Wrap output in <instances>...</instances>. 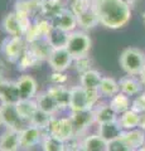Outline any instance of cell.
Instances as JSON below:
<instances>
[{
	"label": "cell",
	"instance_id": "6da1fadb",
	"mask_svg": "<svg viewBox=\"0 0 145 151\" xmlns=\"http://www.w3.org/2000/svg\"><path fill=\"white\" fill-rule=\"evenodd\" d=\"M93 9L102 27L121 29L131 19V8L125 0H95Z\"/></svg>",
	"mask_w": 145,
	"mask_h": 151
},
{
	"label": "cell",
	"instance_id": "7a4b0ae2",
	"mask_svg": "<svg viewBox=\"0 0 145 151\" xmlns=\"http://www.w3.org/2000/svg\"><path fill=\"white\" fill-rule=\"evenodd\" d=\"M120 65L129 76H139L145 69V53L134 47L126 48L120 55Z\"/></svg>",
	"mask_w": 145,
	"mask_h": 151
},
{
	"label": "cell",
	"instance_id": "3957f363",
	"mask_svg": "<svg viewBox=\"0 0 145 151\" xmlns=\"http://www.w3.org/2000/svg\"><path fill=\"white\" fill-rule=\"evenodd\" d=\"M66 49L73 57V59L87 55L91 49L90 37L87 35V33L82 30H74L72 33H69Z\"/></svg>",
	"mask_w": 145,
	"mask_h": 151
},
{
	"label": "cell",
	"instance_id": "277c9868",
	"mask_svg": "<svg viewBox=\"0 0 145 151\" xmlns=\"http://www.w3.org/2000/svg\"><path fill=\"white\" fill-rule=\"evenodd\" d=\"M47 134H50L58 137L61 140H63L64 142L72 140L73 137H76V134H74V129L72 125L71 119L68 117H53L52 122L47 130Z\"/></svg>",
	"mask_w": 145,
	"mask_h": 151
},
{
	"label": "cell",
	"instance_id": "5b68a950",
	"mask_svg": "<svg viewBox=\"0 0 145 151\" xmlns=\"http://www.w3.org/2000/svg\"><path fill=\"white\" fill-rule=\"evenodd\" d=\"M25 43L27 42L24 39V37H8L3 42L1 53L6 58L8 62L17 64L23 54V52L27 48Z\"/></svg>",
	"mask_w": 145,
	"mask_h": 151
},
{
	"label": "cell",
	"instance_id": "8992f818",
	"mask_svg": "<svg viewBox=\"0 0 145 151\" xmlns=\"http://www.w3.org/2000/svg\"><path fill=\"white\" fill-rule=\"evenodd\" d=\"M0 113H1L3 125L6 126V129L15 130L18 132H20L27 126V121L20 117L15 105H12V103H1V105H0Z\"/></svg>",
	"mask_w": 145,
	"mask_h": 151
},
{
	"label": "cell",
	"instance_id": "52a82bcc",
	"mask_svg": "<svg viewBox=\"0 0 145 151\" xmlns=\"http://www.w3.org/2000/svg\"><path fill=\"white\" fill-rule=\"evenodd\" d=\"M69 119L72 121L74 134L76 136L83 134L87 129H90L95 122V115L93 110H81V111H71Z\"/></svg>",
	"mask_w": 145,
	"mask_h": 151
},
{
	"label": "cell",
	"instance_id": "ba28073f",
	"mask_svg": "<svg viewBox=\"0 0 145 151\" xmlns=\"http://www.w3.org/2000/svg\"><path fill=\"white\" fill-rule=\"evenodd\" d=\"M48 63L53 70L64 72L73 63V57L69 54V52L66 48L53 49L48 58Z\"/></svg>",
	"mask_w": 145,
	"mask_h": 151
},
{
	"label": "cell",
	"instance_id": "9c48e42d",
	"mask_svg": "<svg viewBox=\"0 0 145 151\" xmlns=\"http://www.w3.org/2000/svg\"><path fill=\"white\" fill-rule=\"evenodd\" d=\"M44 135H45V132L43 130H40L33 125H27L24 129L19 132L20 147L30 149V147H33V146L38 145L39 142H42Z\"/></svg>",
	"mask_w": 145,
	"mask_h": 151
},
{
	"label": "cell",
	"instance_id": "30bf717a",
	"mask_svg": "<svg viewBox=\"0 0 145 151\" xmlns=\"http://www.w3.org/2000/svg\"><path fill=\"white\" fill-rule=\"evenodd\" d=\"M52 25L53 28H58V29L67 32V33H72L76 29L77 24V18L76 15L71 12L69 8H64L57 17H54L52 20Z\"/></svg>",
	"mask_w": 145,
	"mask_h": 151
},
{
	"label": "cell",
	"instance_id": "8fae6325",
	"mask_svg": "<svg viewBox=\"0 0 145 151\" xmlns=\"http://www.w3.org/2000/svg\"><path fill=\"white\" fill-rule=\"evenodd\" d=\"M71 93V103H69V112L71 111H81V110H91L88 105L87 91L81 84L69 88Z\"/></svg>",
	"mask_w": 145,
	"mask_h": 151
},
{
	"label": "cell",
	"instance_id": "7c38bea8",
	"mask_svg": "<svg viewBox=\"0 0 145 151\" xmlns=\"http://www.w3.org/2000/svg\"><path fill=\"white\" fill-rule=\"evenodd\" d=\"M19 100L20 94L17 82H10L4 78H0V102L15 105Z\"/></svg>",
	"mask_w": 145,
	"mask_h": 151
},
{
	"label": "cell",
	"instance_id": "4fadbf2b",
	"mask_svg": "<svg viewBox=\"0 0 145 151\" xmlns=\"http://www.w3.org/2000/svg\"><path fill=\"white\" fill-rule=\"evenodd\" d=\"M17 86L19 89L20 100H33L37 97V91H38V84L37 81L28 74H23L17 81Z\"/></svg>",
	"mask_w": 145,
	"mask_h": 151
},
{
	"label": "cell",
	"instance_id": "5bb4252c",
	"mask_svg": "<svg viewBox=\"0 0 145 151\" xmlns=\"http://www.w3.org/2000/svg\"><path fill=\"white\" fill-rule=\"evenodd\" d=\"M53 100L57 103L59 111L69 110V103H71V93L69 89L66 88L63 84H52L48 89H47Z\"/></svg>",
	"mask_w": 145,
	"mask_h": 151
},
{
	"label": "cell",
	"instance_id": "9a60e30c",
	"mask_svg": "<svg viewBox=\"0 0 145 151\" xmlns=\"http://www.w3.org/2000/svg\"><path fill=\"white\" fill-rule=\"evenodd\" d=\"M119 84L120 92H123L129 97H135L140 92L144 91V86L138 76H124V77L120 78Z\"/></svg>",
	"mask_w": 145,
	"mask_h": 151
},
{
	"label": "cell",
	"instance_id": "2e32d148",
	"mask_svg": "<svg viewBox=\"0 0 145 151\" xmlns=\"http://www.w3.org/2000/svg\"><path fill=\"white\" fill-rule=\"evenodd\" d=\"M20 149V136L15 130L6 129L0 136V151H18Z\"/></svg>",
	"mask_w": 145,
	"mask_h": 151
},
{
	"label": "cell",
	"instance_id": "e0dca14e",
	"mask_svg": "<svg viewBox=\"0 0 145 151\" xmlns=\"http://www.w3.org/2000/svg\"><path fill=\"white\" fill-rule=\"evenodd\" d=\"M120 139L123 140L131 150L136 151L145 144V132L140 129V127L134 129V130L123 131Z\"/></svg>",
	"mask_w": 145,
	"mask_h": 151
},
{
	"label": "cell",
	"instance_id": "ac0fdd59",
	"mask_svg": "<svg viewBox=\"0 0 145 151\" xmlns=\"http://www.w3.org/2000/svg\"><path fill=\"white\" fill-rule=\"evenodd\" d=\"M123 129L118 121H112V122H106V124L99 125L97 129V134H99L106 142H111L114 140H118L121 137L123 134Z\"/></svg>",
	"mask_w": 145,
	"mask_h": 151
},
{
	"label": "cell",
	"instance_id": "d6986e66",
	"mask_svg": "<svg viewBox=\"0 0 145 151\" xmlns=\"http://www.w3.org/2000/svg\"><path fill=\"white\" fill-rule=\"evenodd\" d=\"M93 115H95V122L97 125L118 121V119H119L118 113L112 110V107L110 106L109 102L96 105V107L93 108Z\"/></svg>",
	"mask_w": 145,
	"mask_h": 151
},
{
	"label": "cell",
	"instance_id": "ffe728a7",
	"mask_svg": "<svg viewBox=\"0 0 145 151\" xmlns=\"http://www.w3.org/2000/svg\"><path fill=\"white\" fill-rule=\"evenodd\" d=\"M3 29L8 34V37H24L20 23L17 18L15 12L8 13L3 19Z\"/></svg>",
	"mask_w": 145,
	"mask_h": 151
},
{
	"label": "cell",
	"instance_id": "44dd1931",
	"mask_svg": "<svg viewBox=\"0 0 145 151\" xmlns=\"http://www.w3.org/2000/svg\"><path fill=\"white\" fill-rule=\"evenodd\" d=\"M66 8L63 5L62 0H42L39 13L43 15V18L52 20L54 17H57L58 14Z\"/></svg>",
	"mask_w": 145,
	"mask_h": 151
},
{
	"label": "cell",
	"instance_id": "7402d4cb",
	"mask_svg": "<svg viewBox=\"0 0 145 151\" xmlns=\"http://www.w3.org/2000/svg\"><path fill=\"white\" fill-rule=\"evenodd\" d=\"M28 48L29 50L35 55V58H38L39 60H48L50 53H52L53 48L50 47V44L48 43V40L45 38H42V39H38L33 42V43H29L28 44Z\"/></svg>",
	"mask_w": 145,
	"mask_h": 151
},
{
	"label": "cell",
	"instance_id": "603a6c76",
	"mask_svg": "<svg viewBox=\"0 0 145 151\" xmlns=\"http://www.w3.org/2000/svg\"><path fill=\"white\" fill-rule=\"evenodd\" d=\"M118 122L120 124L121 129H123L124 131L138 129V127L140 126V122H141V115L130 108L129 111L121 113V115L119 116V119H118Z\"/></svg>",
	"mask_w": 145,
	"mask_h": 151
},
{
	"label": "cell",
	"instance_id": "cb8c5ba5",
	"mask_svg": "<svg viewBox=\"0 0 145 151\" xmlns=\"http://www.w3.org/2000/svg\"><path fill=\"white\" fill-rule=\"evenodd\" d=\"M77 18V24L79 28H82L83 30H90L93 29L96 25L100 24L99 18H97V14L93 9V4L90 9H87L86 12L81 13L79 15L76 17Z\"/></svg>",
	"mask_w": 145,
	"mask_h": 151
},
{
	"label": "cell",
	"instance_id": "d4e9b609",
	"mask_svg": "<svg viewBox=\"0 0 145 151\" xmlns=\"http://www.w3.org/2000/svg\"><path fill=\"white\" fill-rule=\"evenodd\" d=\"M35 102H37V106H38V110L44 111V112L49 113V115H52V116H56V113L59 112V108L57 106V103H56L53 97L50 96L47 91L39 93L35 98Z\"/></svg>",
	"mask_w": 145,
	"mask_h": 151
},
{
	"label": "cell",
	"instance_id": "484cf974",
	"mask_svg": "<svg viewBox=\"0 0 145 151\" xmlns=\"http://www.w3.org/2000/svg\"><path fill=\"white\" fill-rule=\"evenodd\" d=\"M102 81V74L96 69H90L79 76V84L85 89H99Z\"/></svg>",
	"mask_w": 145,
	"mask_h": 151
},
{
	"label": "cell",
	"instance_id": "4316f807",
	"mask_svg": "<svg viewBox=\"0 0 145 151\" xmlns=\"http://www.w3.org/2000/svg\"><path fill=\"white\" fill-rule=\"evenodd\" d=\"M82 150L83 151H106L107 142L99 134H92L86 136L82 140Z\"/></svg>",
	"mask_w": 145,
	"mask_h": 151
},
{
	"label": "cell",
	"instance_id": "83f0119b",
	"mask_svg": "<svg viewBox=\"0 0 145 151\" xmlns=\"http://www.w3.org/2000/svg\"><path fill=\"white\" fill-rule=\"evenodd\" d=\"M131 101H133L131 97L126 96L123 92H119L118 94H115L114 97L110 98L109 103L112 107V110L118 113V116H120L121 113L129 111L131 108Z\"/></svg>",
	"mask_w": 145,
	"mask_h": 151
},
{
	"label": "cell",
	"instance_id": "f1b7e54d",
	"mask_svg": "<svg viewBox=\"0 0 145 151\" xmlns=\"http://www.w3.org/2000/svg\"><path fill=\"white\" fill-rule=\"evenodd\" d=\"M99 92L101 94V97L110 100L111 97H114L115 94H118L120 92L119 81H116L112 77H102V81L99 87Z\"/></svg>",
	"mask_w": 145,
	"mask_h": 151
},
{
	"label": "cell",
	"instance_id": "f546056e",
	"mask_svg": "<svg viewBox=\"0 0 145 151\" xmlns=\"http://www.w3.org/2000/svg\"><path fill=\"white\" fill-rule=\"evenodd\" d=\"M68 37L69 33L61 30L58 28H52V30H50V33L45 39L48 40V43L53 49H59V48H66Z\"/></svg>",
	"mask_w": 145,
	"mask_h": 151
},
{
	"label": "cell",
	"instance_id": "4dcf8cb0",
	"mask_svg": "<svg viewBox=\"0 0 145 151\" xmlns=\"http://www.w3.org/2000/svg\"><path fill=\"white\" fill-rule=\"evenodd\" d=\"M15 107L19 115L23 120H25L29 124V120L32 119V116L35 113V111L38 110L35 100H19L15 103Z\"/></svg>",
	"mask_w": 145,
	"mask_h": 151
},
{
	"label": "cell",
	"instance_id": "1f68e13d",
	"mask_svg": "<svg viewBox=\"0 0 145 151\" xmlns=\"http://www.w3.org/2000/svg\"><path fill=\"white\" fill-rule=\"evenodd\" d=\"M40 144L43 151H67L66 142L50 134H45Z\"/></svg>",
	"mask_w": 145,
	"mask_h": 151
},
{
	"label": "cell",
	"instance_id": "d6a6232c",
	"mask_svg": "<svg viewBox=\"0 0 145 151\" xmlns=\"http://www.w3.org/2000/svg\"><path fill=\"white\" fill-rule=\"evenodd\" d=\"M40 63H42V60L35 58V55L29 50V48H28V45H27V48H25L24 52H23V54L19 58V60H18L17 65H18V69L27 70V69L37 68L38 65L40 67Z\"/></svg>",
	"mask_w": 145,
	"mask_h": 151
},
{
	"label": "cell",
	"instance_id": "836d02e7",
	"mask_svg": "<svg viewBox=\"0 0 145 151\" xmlns=\"http://www.w3.org/2000/svg\"><path fill=\"white\" fill-rule=\"evenodd\" d=\"M53 117L54 116L49 115V113H47L44 111L37 110L34 115L32 116V119L29 120V125H33L35 127H38V129L43 130L47 134V130H48V127L50 125V122H52Z\"/></svg>",
	"mask_w": 145,
	"mask_h": 151
},
{
	"label": "cell",
	"instance_id": "e575fe53",
	"mask_svg": "<svg viewBox=\"0 0 145 151\" xmlns=\"http://www.w3.org/2000/svg\"><path fill=\"white\" fill-rule=\"evenodd\" d=\"M73 64H74V69L76 72L79 73V76L86 73L87 70L92 69L91 65H92V60L88 55H85V57H79V58H76L73 59Z\"/></svg>",
	"mask_w": 145,
	"mask_h": 151
},
{
	"label": "cell",
	"instance_id": "d590c367",
	"mask_svg": "<svg viewBox=\"0 0 145 151\" xmlns=\"http://www.w3.org/2000/svg\"><path fill=\"white\" fill-rule=\"evenodd\" d=\"M92 4H93V1H91V0H72L69 9H71V12L77 17L81 13L86 12L87 9H90L92 6Z\"/></svg>",
	"mask_w": 145,
	"mask_h": 151
},
{
	"label": "cell",
	"instance_id": "8d00e7d4",
	"mask_svg": "<svg viewBox=\"0 0 145 151\" xmlns=\"http://www.w3.org/2000/svg\"><path fill=\"white\" fill-rule=\"evenodd\" d=\"M131 110L136 111L140 115H145V89L134 97L131 101Z\"/></svg>",
	"mask_w": 145,
	"mask_h": 151
},
{
	"label": "cell",
	"instance_id": "74e56055",
	"mask_svg": "<svg viewBox=\"0 0 145 151\" xmlns=\"http://www.w3.org/2000/svg\"><path fill=\"white\" fill-rule=\"evenodd\" d=\"M106 151H134V150L130 149L121 139H118V140L111 141V142H107Z\"/></svg>",
	"mask_w": 145,
	"mask_h": 151
},
{
	"label": "cell",
	"instance_id": "f35d334b",
	"mask_svg": "<svg viewBox=\"0 0 145 151\" xmlns=\"http://www.w3.org/2000/svg\"><path fill=\"white\" fill-rule=\"evenodd\" d=\"M48 79L52 84H64L68 81V77L64 72H57V70H53V73L49 76Z\"/></svg>",
	"mask_w": 145,
	"mask_h": 151
},
{
	"label": "cell",
	"instance_id": "ab89813d",
	"mask_svg": "<svg viewBox=\"0 0 145 151\" xmlns=\"http://www.w3.org/2000/svg\"><path fill=\"white\" fill-rule=\"evenodd\" d=\"M125 1L126 3H128V5L130 6V8H135V6H136L138 5V4L140 3V1H141V0H125Z\"/></svg>",
	"mask_w": 145,
	"mask_h": 151
},
{
	"label": "cell",
	"instance_id": "60d3db41",
	"mask_svg": "<svg viewBox=\"0 0 145 151\" xmlns=\"http://www.w3.org/2000/svg\"><path fill=\"white\" fill-rule=\"evenodd\" d=\"M140 129L145 132V115H141V122H140Z\"/></svg>",
	"mask_w": 145,
	"mask_h": 151
},
{
	"label": "cell",
	"instance_id": "b9f144b4",
	"mask_svg": "<svg viewBox=\"0 0 145 151\" xmlns=\"http://www.w3.org/2000/svg\"><path fill=\"white\" fill-rule=\"evenodd\" d=\"M139 78H140V81H141V83H143V86L145 87V69L141 72V74L139 76Z\"/></svg>",
	"mask_w": 145,
	"mask_h": 151
},
{
	"label": "cell",
	"instance_id": "7bdbcfd3",
	"mask_svg": "<svg viewBox=\"0 0 145 151\" xmlns=\"http://www.w3.org/2000/svg\"><path fill=\"white\" fill-rule=\"evenodd\" d=\"M136 151H145V144H144V145H143V146H141V147H140L139 150H136Z\"/></svg>",
	"mask_w": 145,
	"mask_h": 151
},
{
	"label": "cell",
	"instance_id": "ee69618b",
	"mask_svg": "<svg viewBox=\"0 0 145 151\" xmlns=\"http://www.w3.org/2000/svg\"><path fill=\"white\" fill-rule=\"evenodd\" d=\"M141 19H143V22H144V24H145V12L143 13V15H141Z\"/></svg>",
	"mask_w": 145,
	"mask_h": 151
},
{
	"label": "cell",
	"instance_id": "f6af8a7d",
	"mask_svg": "<svg viewBox=\"0 0 145 151\" xmlns=\"http://www.w3.org/2000/svg\"><path fill=\"white\" fill-rule=\"evenodd\" d=\"M3 125V119H1V113H0V126Z\"/></svg>",
	"mask_w": 145,
	"mask_h": 151
},
{
	"label": "cell",
	"instance_id": "bcb514c9",
	"mask_svg": "<svg viewBox=\"0 0 145 151\" xmlns=\"http://www.w3.org/2000/svg\"><path fill=\"white\" fill-rule=\"evenodd\" d=\"M17 1H25V0H17Z\"/></svg>",
	"mask_w": 145,
	"mask_h": 151
},
{
	"label": "cell",
	"instance_id": "7dc6e473",
	"mask_svg": "<svg viewBox=\"0 0 145 151\" xmlns=\"http://www.w3.org/2000/svg\"><path fill=\"white\" fill-rule=\"evenodd\" d=\"M91 1H95V0H91Z\"/></svg>",
	"mask_w": 145,
	"mask_h": 151
}]
</instances>
